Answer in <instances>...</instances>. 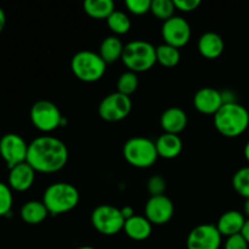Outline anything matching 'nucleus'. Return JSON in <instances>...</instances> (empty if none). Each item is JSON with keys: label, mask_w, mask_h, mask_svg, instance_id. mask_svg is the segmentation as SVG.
<instances>
[{"label": "nucleus", "mask_w": 249, "mask_h": 249, "mask_svg": "<svg viewBox=\"0 0 249 249\" xmlns=\"http://www.w3.org/2000/svg\"><path fill=\"white\" fill-rule=\"evenodd\" d=\"M27 163L39 173H56L68 162V148L60 139L40 136L28 145Z\"/></svg>", "instance_id": "f257e3e1"}, {"label": "nucleus", "mask_w": 249, "mask_h": 249, "mask_svg": "<svg viewBox=\"0 0 249 249\" xmlns=\"http://www.w3.org/2000/svg\"><path fill=\"white\" fill-rule=\"evenodd\" d=\"M216 130L226 138H237L249 126V112L238 102L224 104L214 114Z\"/></svg>", "instance_id": "f03ea898"}, {"label": "nucleus", "mask_w": 249, "mask_h": 249, "mask_svg": "<svg viewBox=\"0 0 249 249\" xmlns=\"http://www.w3.org/2000/svg\"><path fill=\"white\" fill-rule=\"evenodd\" d=\"M43 203L51 215L67 213L79 203V191L68 182H55L44 192Z\"/></svg>", "instance_id": "7ed1b4c3"}, {"label": "nucleus", "mask_w": 249, "mask_h": 249, "mask_svg": "<svg viewBox=\"0 0 249 249\" xmlns=\"http://www.w3.org/2000/svg\"><path fill=\"white\" fill-rule=\"evenodd\" d=\"M122 61L130 72H146L157 62L156 48L145 40L130 41L124 45Z\"/></svg>", "instance_id": "20e7f679"}, {"label": "nucleus", "mask_w": 249, "mask_h": 249, "mask_svg": "<svg viewBox=\"0 0 249 249\" xmlns=\"http://www.w3.org/2000/svg\"><path fill=\"white\" fill-rule=\"evenodd\" d=\"M106 66L99 53L89 50L79 51L71 61L73 74L84 83H94L101 79L106 72Z\"/></svg>", "instance_id": "39448f33"}, {"label": "nucleus", "mask_w": 249, "mask_h": 249, "mask_svg": "<svg viewBox=\"0 0 249 249\" xmlns=\"http://www.w3.org/2000/svg\"><path fill=\"white\" fill-rule=\"evenodd\" d=\"M123 156L126 162L135 168H150L158 160L156 143L143 136L131 138L124 143Z\"/></svg>", "instance_id": "423d86ee"}, {"label": "nucleus", "mask_w": 249, "mask_h": 249, "mask_svg": "<svg viewBox=\"0 0 249 249\" xmlns=\"http://www.w3.org/2000/svg\"><path fill=\"white\" fill-rule=\"evenodd\" d=\"M32 124L43 133H50L66 123L61 111L53 102L48 100L36 101L31 108Z\"/></svg>", "instance_id": "0eeeda50"}, {"label": "nucleus", "mask_w": 249, "mask_h": 249, "mask_svg": "<svg viewBox=\"0 0 249 249\" xmlns=\"http://www.w3.org/2000/svg\"><path fill=\"white\" fill-rule=\"evenodd\" d=\"M91 224L95 230L105 236H113L124 229L125 219L121 209L109 204H101L92 211Z\"/></svg>", "instance_id": "6e6552de"}, {"label": "nucleus", "mask_w": 249, "mask_h": 249, "mask_svg": "<svg viewBox=\"0 0 249 249\" xmlns=\"http://www.w3.org/2000/svg\"><path fill=\"white\" fill-rule=\"evenodd\" d=\"M130 96L112 92L107 95L99 105V116L106 122H119L125 119L131 111Z\"/></svg>", "instance_id": "1a4fd4ad"}, {"label": "nucleus", "mask_w": 249, "mask_h": 249, "mask_svg": "<svg viewBox=\"0 0 249 249\" xmlns=\"http://www.w3.org/2000/svg\"><path fill=\"white\" fill-rule=\"evenodd\" d=\"M27 153H28V145L18 134L9 133L1 136L0 156L5 160L9 169L26 162Z\"/></svg>", "instance_id": "9d476101"}, {"label": "nucleus", "mask_w": 249, "mask_h": 249, "mask_svg": "<svg viewBox=\"0 0 249 249\" xmlns=\"http://www.w3.org/2000/svg\"><path fill=\"white\" fill-rule=\"evenodd\" d=\"M221 237L216 225L202 224L192 229L187 236V249H219Z\"/></svg>", "instance_id": "9b49d317"}, {"label": "nucleus", "mask_w": 249, "mask_h": 249, "mask_svg": "<svg viewBox=\"0 0 249 249\" xmlns=\"http://www.w3.org/2000/svg\"><path fill=\"white\" fill-rule=\"evenodd\" d=\"M162 36L165 44L180 49L190 41L191 27L182 17L173 16L168 21L163 22Z\"/></svg>", "instance_id": "f8f14e48"}, {"label": "nucleus", "mask_w": 249, "mask_h": 249, "mask_svg": "<svg viewBox=\"0 0 249 249\" xmlns=\"http://www.w3.org/2000/svg\"><path fill=\"white\" fill-rule=\"evenodd\" d=\"M174 215V204L165 195L152 196L145 206V216L152 225H164Z\"/></svg>", "instance_id": "ddd939ff"}, {"label": "nucleus", "mask_w": 249, "mask_h": 249, "mask_svg": "<svg viewBox=\"0 0 249 249\" xmlns=\"http://www.w3.org/2000/svg\"><path fill=\"white\" fill-rule=\"evenodd\" d=\"M224 105L223 95L213 88H202L195 94L194 106L203 114H215Z\"/></svg>", "instance_id": "4468645a"}, {"label": "nucleus", "mask_w": 249, "mask_h": 249, "mask_svg": "<svg viewBox=\"0 0 249 249\" xmlns=\"http://www.w3.org/2000/svg\"><path fill=\"white\" fill-rule=\"evenodd\" d=\"M36 179V170L27 162L11 168L9 173V186L15 191H27L33 185Z\"/></svg>", "instance_id": "2eb2a0df"}, {"label": "nucleus", "mask_w": 249, "mask_h": 249, "mask_svg": "<svg viewBox=\"0 0 249 249\" xmlns=\"http://www.w3.org/2000/svg\"><path fill=\"white\" fill-rule=\"evenodd\" d=\"M187 125V114L180 107H169L160 116V126L164 133L179 135Z\"/></svg>", "instance_id": "dca6fc26"}, {"label": "nucleus", "mask_w": 249, "mask_h": 249, "mask_svg": "<svg viewBox=\"0 0 249 249\" xmlns=\"http://www.w3.org/2000/svg\"><path fill=\"white\" fill-rule=\"evenodd\" d=\"M246 216L238 211H229L225 212L223 215L219 218L218 224H216V229L221 236L225 237H230V236L238 235L242 232V229L246 223Z\"/></svg>", "instance_id": "f3484780"}, {"label": "nucleus", "mask_w": 249, "mask_h": 249, "mask_svg": "<svg viewBox=\"0 0 249 249\" xmlns=\"http://www.w3.org/2000/svg\"><path fill=\"white\" fill-rule=\"evenodd\" d=\"M197 48L203 57L208 58V60H215L224 53L225 44L219 34L214 33V32H207L201 36Z\"/></svg>", "instance_id": "a211bd4d"}, {"label": "nucleus", "mask_w": 249, "mask_h": 249, "mask_svg": "<svg viewBox=\"0 0 249 249\" xmlns=\"http://www.w3.org/2000/svg\"><path fill=\"white\" fill-rule=\"evenodd\" d=\"M155 143L158 157L165 158V160H173L178 157L182 151L181 139L175 134H162Z\"/></svg>", "instance_id": "6ab92c4d"}, {"label": "nucleus", "mask_w": 249, "mask_h": 249, "mask_svg": "<svg viewBox=\"0 0 249 249\" xmlns=\"http://www.w3.org/2000/svg\"><path fill=\"white\" fill-rule=\"evenodd\" d=\"M123 231L131 240L143 241L150 237L151 232H152V224L146 219V216L135 214L133 218L125 220Z\"/></svg>", "instance_id": "aec40b11"}, {"label": "nucleus", "mask_w": 249, "mask_h": 249, "mask_svg": "<svg viewBox=\"0 0 249 249\" xmlns=\"http://www.w3.org/2000/svg\"><path fill=\"white\" fill-rule=\"evenodd\" d=\"M123 51L124 45L121 39L117 36H109L102 40L101 45H100L99 55L106 62V65H108V63H113L116 61L122 60Z\"/></svg>", "instance_id": "412c9836"}, {"label": "nucleus", "mask_w": 249, "mask_h": 249, "mask_svg": "<svg viewBox=\"0 0 249 249\" xmlns=\"http://www.w3.org/2000/svg\"><path fill=\"white\" fill-rule=\"evenodd\" d=\"M48 215L49 212L43 201L26 202L21 208L22 220L29 225H38V224L43 223L48 218Z\"/></svg>", "instance_id": "4be33fe9"}, {"label": "nucleus", "mask_w": 249, "mask_h": 249, "mask_svg": "<svg viewBox=\"0 0 249 249\" xmlns=\"http://www.w3.org/2000/svg\"><path fill=\"white\" fill-rule=\"evenodd\" d=\"M83 6L85 14L95 19H107L114 11V2L112 0H87Z\"/></svg>", "instance_id": "5701e85b"}, {"label": "nucleus", "mask_w": 249, "mask_h": 249, "mask_svg": "<svg viewBox=\"0 0 249 249\" xmlns=\"http://www.w3.org/2000/svg\"><path fill=\"white\" fill-rule=\"evenodd\" d=\"M156 57H157V62L163 67L173 68L179 63L181 55H180L179 49L164 43L156 48Z\"/></svg>", "instance_id": "b1692460"}, {"label": "nucleus", "mask_w": 249, "mask_h": 249, "mask_svg": "<svg viewBox=\"0 0 249 249\" xmlns=\"http://www.w3.org/2000/svg\"><path fill=\"white\" fill-rule=\"evenodd\" d=\"M106 21L107 24H108V28L111 29L112 33H114L116 36H123V34H126L130 31L131 22L125 12L119 11V10H114V11L109 15V17Z\"/></svg>", "instance_id": "393cba45"}, {"label": "nucleus", "mask_w": 249, "mask_h": 249, "mask_svg": "<svg viewBox=\"0 0 249 249\" xmlns=\"http://www.w3.org/2000/svg\"><path fill=\"white\" fill-rule=\"evenodd\" d=\"M139 87V78L136 75V73L128 72L123 73L121 77L118 78V82H117V91L121 92V94L126 95V96H130L131 94L136 91Z\"/></svg>", "instance_id": "a878e982"}, {"label": "nucleus", "mask_w": 249, "mask_h": 249, "mask_svg": "<svg viewBox=\"0 0 249 249\" xmlns=\"http://www.w3.org/2000/svg\"><path fill=\"white\" fill-rule=\"evenodd\" d=\"M175 10L177 9L174 6V1L172 0H153L151 4V12L163 22L172 18Z\"/></svg>", "instance_id": "bb28decb"}, {"label": "nucleus", "mask_w": 249, "mask_h": 249, "mask_svg": "<svg viewBox=\"0 0 249 249\" xmlns=\"http://www.w3.org/2000/svg\"><path fill=\"white\" fill-rule=\"evenodd\" d=\"M232 186L235 191L243 198H249V167L238 169L232 178Z\"/></svg>", "instance_id": "cd10ccee"}, {"label": "nucleus", "mask_w": 249, "mask_h": 249, "mask_svg": "<svg viewBox=\"0 0 249 249\" xmlns=\"http://www.w3.org/2000/svg\"><path fill=\"white\" fill-rule=\"evenodd\" d=\"M14 203L11 187L0 181V216H6L10 214Z\"/></svg>", "instance_id": "c85d7f7f"}, {"label": "nucleus", "mask_w": 249, "mask_h": 249, "mask_svg": "<svg viewBox=\"0 0 249 249\" xmlns=\"http://www.w3.org/2000/svg\"><path fill=\"white\" fill-rule=\"evenodd\" d=\"M167 189V181L160 175H153L147 181V191L152 196H162Z\"/></svg>", "instance_id": "c756f323"}, {"label": "nucleus", "mask_w": 249, "mask_h": 249, "mask_svg": "<svg viewBox=\"0 0 249 249\" xmlns=\"http://www.w3.org/2000/svg\"><path fill=\"white\" fill-rule=\"evenodd\" d=\"M151 0H126L125 6L129 10V12L134 15H145L147 12H151Z\"/></svg>", "instance_id": "7c9ffc66"}, {"label": "nucleus", "mask_w": 249, "mask_h": 249, "mask_svg": "<svg viewBox=\"0 0 249 249\" xmlns=\"http://www.w3.org/2000/svg\"><path fill=\"white\" fill-rule=\"evenodd\" d=\"M249 245L241 233L226 237L224 249H248Z\"/></svg>", "instance_id": "2f4dec72"}, {"label": "nucleus", "mask_w": 249, "mask_h": 249, "mask_svg": "<svg viewBox=\"0 0 249 249\" xmlns=\"http://www.w3.org/2000/svg\"><path fill=\"white\" fill-rule=\"evenodd\" d=\"M177 10L182 12H192L201 5L199 0H173Z\"/></svg>", "instance_id": "473e14b6"}, {"label": "nucleus", "mask_w": 249, "mask_h": 249, "mask_svg": "<svg viewBox=\"0 0 249 249\" xmlns=\"http://www.w3.org/2000/svg\"><path fill=\"white\" fill-rule=\"evenodd\" d=\"M121 212H122V214H123V216H124V219H125V220H128V219L133 218V216L135 215L133 207H130V206L124 207V208L121 209Z\"/></svg>", "instance_id": "72a5a7b5"}, {"label": "nucleus", "mask_w": 249, "mask_h": 249, "mask_svg": "<svg viewBox=\"0 0 249 249\" xmlns=\"http://www.w3.org/2000/svg\"><path fill=\"white\" fill-rule=\"evenodd\" d=\"M5 24H6V15H5V11L2 10V7L0 6V33L4 31Z\"/></svg>", "instance_id": "f704fd0d"}, {"label": "nucleus", "mask_w": 249, "mask_h": 249, "mask_svg": "<svg viewBox=\"0 0 249 249\" xmlns=\"http://www.w3.org/2000/svg\"><path fill=\"white\" fill-rule=\"evenodd\" d=\"M241 235L245 237V240L247 241L248 245H249V219H247L245 223V226H243L242 229V232H241Z\"/></svg>", "instance_id": "c9c22d12"}, {"label": "nucleus", "mask_w": 249, "mask_h": 249, "mask_svg": "<svg viewBox=\"0 0 249 249\" xmlns=\"http://www.w3.org/2000/svg\"><path fill=\"white\" fill-rule=\"evenodd\" d=\"M243 211H245V216H247V219H249V198L246 199V203H245V208H243Z\"/></svg>", "instance_id": "e433bc0d"}, {"label": "nucleus", "mask_w": 249, "mask_h": 249, "mask_svg": "<svg viewBox=\"0 0 249 249\" xmlns=\"http://www.w3.org/2000/svg\"><path fill=\"white\" fill-rule=\"evenodd\" d=\"M245 157H246V160L249 162V141L246 143V146H245Z\"/></svg>", "instance_id": "4c0bfd02"}, {"label": "nucleus", "mask_w": 249, "mask_h": 249, "mask_svg": "<svg viewBox=\"0 0 249 249\" xmlns=\"http://www.w3.org/2000/svg\"><path fill=\"white\" fill-rule=\"evenodd\" d=\"M75 249H96V248L91 247V246H82V247H78V248H75Z\"/></svg>", "instance_id": "58836bf2"}, {"label": "nucleus", "mask_w": 249, "mask_h": 249, "mask_svg": "<svg viewBox=\"0 0 249 249\" xmlns=\"http://www.w3.org/2000/svg\"><path fill=\"white\" fill-rule=\"evenodd\" d=\"M0 140H1V138H0Z\"/></svg>", "instance_id": "ea45409f"}]
</instances>
